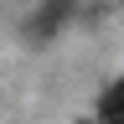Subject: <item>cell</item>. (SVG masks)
<instances>
[{"label": "cell", "mask_w": 124, "mask_h": 124, "mask_svg": "<svg viewBox=\"0 0 124 124\" xmlns=\"http://www.w3.org/2000/svg\"><path fill=\"white\" fill-rule=\"evenodd\" d=\"M98 114H103V124H124V78L103 88V98H98Z\"/></svg>", "instance_id": "6da1fadb"}, {"label": "cell", "mask_w": 124, "mask_h": 124, "mask_svg": "<svg viewBox=\"0 0 124 124\" xmlns=\"http://www.w3.org/2000/svg\"><path fill=\"white\" fill-rule=\"evenodd\" d=\"M67 10H72V0H52V5H46V10L36 16V26H31V31H36V36H46V31H52V26H57Z\"/></svg>", "instance_id": "7a4b0ae2"}]
</instances>
